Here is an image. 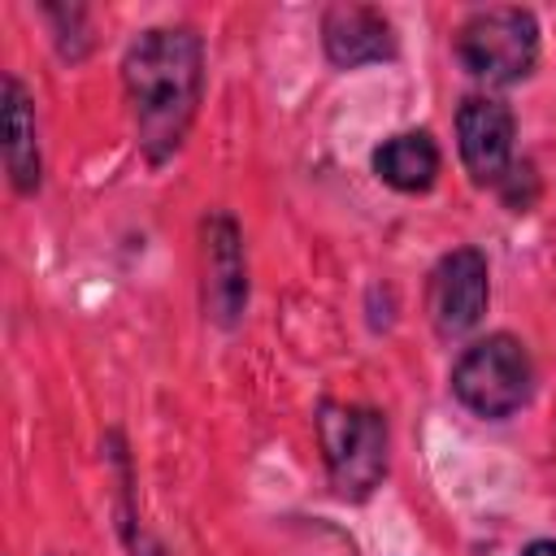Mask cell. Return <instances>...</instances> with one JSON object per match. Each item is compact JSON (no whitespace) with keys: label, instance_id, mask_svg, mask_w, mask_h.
Segmentation results:
<instances>
[{"label":"cell","instance_id":"obj_1","mask_svg":"<svg viewBox=\"0 0 556 556\" xmlns=\"http://www.w3.org/2000/svg\"><path fill=\"white\" fill-rule=\"evenodd\" d=\"M122 87L130 100L135 135L148 161H165L187 139L204 91V48L187 26L143 30L122 61Z\"/></svg>","mask_w":556,"mask_h":556},{"label":"cell","instance_id":"obj_2","mask_svg":"<svg viewBox=\"0 0 556 556\" xmlns=\"http://www.w3.org/2000/svg\"><path fill=\"white\" fill-rule=\"evenodd\" d=\"M317 439L326 452L330 486L343 500H365L387 473V421L361 404H321Z\"/></svg>","mask_w":556,"mask_h":556},{"label":"cell","instance_id":"obj_3","mask_svg":"<svg viewBox=\"0 0 556 556\" xmlns=\"http://www.w3.org/2000/svg\"><path fill=\"white\" fill-rule=\"evenodd\" d=\"M534 369L513 334H486L452 365V391L478 417H508L530 400Z\"/></svg>","mask_w":556,"mask_h":556},{"label":"cell","instance_id":"obj_4","mask_svg":"<svg viewBox=\"0 0 556 556\" xmlns=\"http://www.w3.org/2000/svg\"><path fill=\"white\" fill-rule=\"evenodd\" d=\"M456 56L482 83H517L539 61V22L526 9H482L456 30Z\"/></svg>","mask_w":556,"mask_h":556},{"label":"cell","instance_id":"obj_5","mask_svg":"<svg viewBox=\"0 0 556 556\" xmlns=\"http://www.w3.org/2000/svg\"><path fill=\"white\" fill-rule=\"evenodd\" d=\"M426 308H430V321L443 339L469 334L486 313V261H482V252H473V248L447 252L430 274Z\"/></svg>","mask_w":556,"mask_h":556},{"label":"cell","instance_id":"obj_6","mask_svg":"<svg viewBox=\"0 0 556 556\" xmlns=\"http://www.w3.org/2000/svg\"><path fill=\"white\" fill-rule=\"evenodd\" d=\"M460 161L473 182H500L513 156V113L495 96H469L456 113Z\"/></svg>","mask_w":556,"mask_h":556},{"label":"cell","instance_id":"obj_7","mask_svg":"<svg viewBox=\"0 0 556 556\" xmlns=\"http://www.w3.org/2000/svg\"><path fill=\"white\" fill-rule=\"evenodd\" d=\"M243 304H248V265H243L239 226L230 217H208L204 222V308L213 321L235 326Z\"/></svg>","mask_w":556,"mask_h":556},{"label":"cell","instance_id":"obj_8","mask_svg":"<svg viewBox=\"0 0 556 556\" xmlns=\"http://www.w3.org/2000/svg\"><path fill=\"white\" fill-rule=\"evenodd\" d=\"M321 43H326V56L334 65H343V70H356V65H369V61H382V56L395 52L391 22L369 4H334V9H326Z\"/></svg>","mask_w":556,"mask_h":556},{"label":"cell","instance_id":"obj_9","mask_svg":"<svg viewBox=\"0 0 556 556\" xmlns=\"http://www.w3.org/2000/svg\"><path fill=\"white\" fill-rule=\"evenodd\" d=\"M4 165L22 195L39 187V143H35V109L17 78H4Z\"/></svg>","mask_w":556,"mask_h":556},{"label":"cell","instance_id":"obj_10","mask_svg":"<svg viewBox=\"0 0 556 556\" xmlns=\"http://www.w3.org/2000/svg\"><path fill=\"white\" fill-rule=\"evenodd\" d=\"M374 174L395 187V191H426L439 174V148L426 130H404L391 135L378 152H374Z\"/></svg>","mask_w":556,"mask_h":556},{"label":"cell","instance_id":"obj_11","mask_svg":"<svg viewBox=\"0 0 556 556\" xmlns=\"http://www.w3.org/2000/svg\"><path fill=\"white\" fill-rule=\"evenodd\" d=\"M521 556H556V543H547V539H539V543H530Z\"/></svg>","mask_w":556,"mask_h":556}]
</instances>
